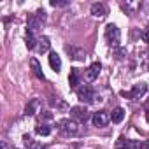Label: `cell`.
<instances>
[{
	"instance_id": "6da1fadb",
	"label": "cell",
	"mask_w": 149,
	"mask_h": 149,
	"mask_svg": "<svg viewBox=\"0 0 149 149\" xmlns=\"http://www.w3.org/2000/svg\"><path fill=\"white\" fill-rule=\"evenodd\" d=\"M105 39H107V44L112 46V47H118L119 42H121V32L116 25H107L105 26Z\"/></svg>"
},
{
	"instance_id": "7a4b0ae2",
	"label": "cell",
	"mask_w": 149,
	"mask_h": 149,
	"mask_svg": "<svg viewBox=\"0 0 149 149\" xmlns=\"http://www.w3.org/2000/svg\"><path fill=\"white\" fill-rule=\"evenodd\" d=\"M77 97L81 102L84 104H93L95 98H97V91L90 86V84H83L81 88H77Z\"/></svg>"
},
{
	"instance_id": "3957f363",
	"label": "cell",
	"mask_w": 149,
	"mask_h": 149,
	"mask_svg": "<svg viewBox=\"0 0 149 149\" xmlns=\"http://www.w3.org/2000/svg\"><path fill=\"white\" fill-rule=\"evenodd\" d=\"M60 130L65 133V135H77V132H79V126H77V123L74 121V119H61L60 123Z\"/></svg>"
},
{
	"instance_id": "277c9868",
	"label": "cell",
	"mask_w": 149,
	"mask_h": 149,
	"mask_svg": "<svg viewBox=\"0 0 149 149\" xmlns=\"http://www.w3.org/2000/svg\"><path fill=\"white\" fill-rule=\"evenodd\" d=\"M111 123V114L107 111H98L93 114V125L98 126V128H104Z\"/></svg>"
},
{
	"instance_id": "5b68a950",
	"label": "cell",
	"mask_w": 149,
	"mask_h": 149,
	"mask_svg": "<svg viewBox=\"0 0 149 149\" xmlns=\"http://www.w3.org/2000/svg\"><path fill=\"white\" fill-rule=\"evenodd\" d=\"M100 70H102V63H98V61H95V63H91L88 68H86V72H84V79L88 81V83H93L97 77H98V74H100Z\"/></svg>"
},
{
	"instance_id": "8992f818",
	"label": "cell",
	"mask_w": 149,
	"mask_h": 149,
	"mask_svg": "<svg viewBox=\"0 0 149 149\" xmlns=\"http://www.w3.org/2000/svg\"><path fill=\"white\" fill-rule=\"evenodd\" d=\"M146 93H147V84H146V83H137V84H133V88H132V91L128 93V97H130L132 100H140Z\"/></svg>"
},
{
	"instance_id": "52a82bcc",
	"label": "cell",
	"mask_w": 149,
	"mask_h": 149,
	"mask_svg": "<svg viewBox=\"0 0 149 149\" xmlns=\"http://www.w3.org/2000/svg\"><path fill=\"white\" fill-rule=\"evenodd\" d=\"M70 114H72V118H76V119H79L83 123H86L90 119V112H88L86 107H72Z\"/></svg>"
},
{
	"instance_id": "ba28073f",
	"label": "cell",
	"mask_w": 149,
	"mask_h": 149,
	"mask_svg": "<svg viewBox=\"0 0 149 149\" xmlns=\"http://www.w3.org/2000/svg\"><path fill=\"white\" fill-rule=\"evenodd\" d=\"M40 26H42V21H40L35 14H30V16H28V21H26V32H30V33L35 35V32H37Z\"/></svg>"
},
{
	"instance_id": "9c48e42d",
	"label": "cell",
	"mask_w": 149,
	"mask_h": 149,
	"mask_svg": "<svg viewBox=\"0 0 149 149\" xmlns=\"http://www.w3.org/2000/svg\"><path fill=\"white\" fill-rule=\"evenodd\" d=\"M68 84H70V88H77V86L81 84V76H79V70H77V68H70Z\"/></svg>"
},
{
	"instance_id": "30bf717a",
	"label": "cell",
	"mask_w": 149,
	"mask_h": 149,
	"mask_svg": "<svg viewBox=\"0 0 149 149\" xmlns=\"http://www.w3.org/2000/svg\"><path fill=\"white\" fill-rule=\"evenodd\" d=\"M49 65H51V68L54 72H60V68H61V58L58 56V53H54V51L49 53Z\"/></svg>"
},
{
	"instance_id": "8fae6325",
	"label": "cell",
	"mask_w": 149,
	"mask_h": 149,
	"mask_svg": "<svg viewBox=\"0 0 149 149\" xmlns=\"http://www.w3.org/2000/svg\"><path fill=\"white\" fill-rule=\"evenodd\" d=\"M67 51L70 53V58H74V60L83 61V60L86 58V51L81 49V47H67Z\"/></svg>"
},
{
	"instance_id": "7c38bea8",
	"label": "cell",
	"mask_w": 149,
	"mask_h": 149,
	"mask_svg": "<svg viewBox=\"0 0 149 149\" xmlns=\"http://www.w3.org/2000/svg\"><path fill=\"white\" fill-rule=\"evenodd\" d=\"M30 65H32V70H33V74L40 79V81H44L46 79V76H44V72H42V68H40V63H39V60L37 58H32L30 60Z\"/></svg>"
},
{
	"instance_id": "4fadbf2b",
	"label": "cell",
	"mask_w": 149,
	"mask_h": 149,
	"mask_svg": "<svg viewBox=\"0 0 149 149\" xmlns=\"http://www.w3.org/2000/svg\"><path fill=\"white\" fill-rule=\"evenodd\" d=\"M123 119H125V109H123V107H116V109L112 111V114H111V121L118 125V123H121Z\"/></svg>"
},
{
	"instance_id": "5bb4252c",
	"label": "cell",
	"mask_w": 149,
	"mask_h": 149,
	"mask_svg": "<svg viewBox=\"0 0 149 149\" xmlns=\"http://www.w3.org/2000/svg\"><path fill=\"white\" fill-rule=\"evenodd\" d=\"M39 107H40V102H39L37 98H33V100H30V104L26 105V109H25V114H26V116H33V114L39 111Z\"/></svg>"
},
{
	"instance_id": "9a60e30c",
	"label": "cell",
	"mask_w": 149,
	"mask_h": 149,
	"mask_svg": "<svg viewBox=\"0 0 149 149\" xmlns=\"http://www.w3.org/2000/svg\"><path fill=\"white\" fill-rule=\"evenodd\" d=\"M91 14L95 18H104L105 16V6L104 4H93L91 6Z\"/></svg>"
},
{
	"instance_id": "2e32d148",
	"label": "cell",
	"mask_w": 149,
	"mask_h": 149,
	"mask_svg": "<svg viewBox=\"0 0 149 149\" xmlns=\"http://www.w3.org/2000/svg\"><path fill=\"white\" fill-rule=\"evenodd\" d=\"M23 142H25L30 149H47L46 146H39V144H35V140H33L30 135H23Z\"/></svg>"
},
{
	"instance_id": "e0dca14e",
	"label": "cell",
	"mask_w": 149,
	"mask_h": 149,
	"mask_svg": "<svg viewBox=\"0 0 149 149\" xmlns=\"http://www.w3.org/2000/svg\"><path fill=\"white\" fill-rule=\"evenodd\" d=\"M35 133L37 135H42V137H47V135H51V126L46 125V123H42V125H39L35 128Z\"/></svg>"
},
{
	"instance_id": "ac0fdd59",
	"label": "cell",
	"mask_w": 149,
	"mask_h": 149,
	"mask_svg": "<svg viewBox=\"0 0 149 149\" xmlns=\"http://www.w3.org/2000/svg\"><path fill=\"white\" fill-rule=\"evenodd\" d=\"M130 149H149L147 140H130Z\"/></svg>"
},
{
	"instance_id": "d6986e66",
	"label": "cell",
	"mask_w": 149,
	"mask_h": 149,
	"mask_svg": "<svg viewBox=\"0 0 149 149\" xmlns=\"http://www.w3.org/2000/svg\"><path fill=\"white\" fill-rule=\"evenodd\" d=\"M37 39H35V35L33 33H30V32H26V37H25V44H26V47L28 49H33L35 46H37Z\"/></svg>"
},
{
	"instance_id": "ffe728a7",
	"label": "cell",
	"mask_w": 149,
	"mask_h": 149,
	"mask_svg": "<svg viewBox=\"0 0 149 149\" xmlns=\"http://www.w3.org/2000/svg\"><path fill=\"white\" fill-rule=\"evenodd\" d=\"M49 49V39L47 37H40L39 39V51L40 53H46Z\"/></svg>"
},
{
	"instance_id": "44dd1931",
	"label": "cell",
	"mask_w": 149,
	"mask_h": 149,
	"mask_svg": "<svg viewBox=\"0 0 149 149\" xmlns=\"http://www.w3.org/2000/svg\"><path fill=\"white\" fill-rule=\"evenodd\" d=\"M116 149H130V140L125 137H119L116 142Z\"/></svg>"
},
{
	"instance_id": "7402d4cb",
	"label": "cell",
	"mask_w": 149,
	"mask_h": 149,
	"mask_svg": "<svg viewBox=\"0 0 149 149\" xmlns=\"http://www.w3.org/2000/svg\"><path fill=\"white\" fill-rule=\"evenodd\" d=\"M35 16H37V18H39V19H40L42 23L46 21V11H44V9H39V11L35 13Z\"/></svg>"
},
{
	"instance_id": "603a6c76",
	"label": "cell",
	"mask_w": 149,
	"mask_h": 149,
	"mask_svg": "<svg viewBox=\"0 0 149 149\" xmlns=\"http://www.w3.org/2000/svg\"><path fill=\"white\" fill-rule=\"evenodd\" d=\"M140 37H142V40H144V42H147V44H149V28H146V30L140 33Z\"/></svg>"
},
{
	"instance_id": "cb8c5ba5",
	"label": "cell",
	"mask_w": 149,
	"mask_h": 149,
	"mask_svg": "<svg viewBox=\"0 0 149 149\" xmlns=\"http://www.w3.org/2000/svg\"><path fill=\"white\" fill-rule=\"evenodd\" d=\"M51 6L53 7H65V6H68V2H56V0H51Z\"/></svg>"
},
{
	"instance_id": "d4e9b609",
	"label": "cell",
	"mask_w": 149,
	"mask_h": 149,
	"mask_svg": "<svg viewBox=\"0 0 149 149\" xmlns=\"http://www.w3.org/2000/svg\"><path fill=\"white\" fill-rule=\"evenodd\" d=\"M2 149H9V146H7V142H2Z\"/></svg>"
}]
</instances>
